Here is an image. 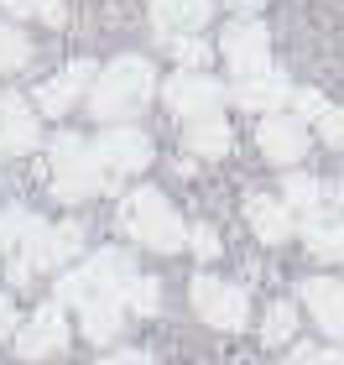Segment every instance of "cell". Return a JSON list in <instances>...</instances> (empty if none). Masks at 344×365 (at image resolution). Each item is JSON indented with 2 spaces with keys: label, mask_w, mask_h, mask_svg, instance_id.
<instances>
[{
  "label": "cell",
  "mask_w": 344,
  "mask_h": 365,
  "mask_svg": "<svg viewBox=\"0 0 344 365\" xmlns=\"http://www.w3.org/2000/svg\"><path fill=\"white\" fill-rule=\"evenodd\" d=\"M84 251V225L78 220H63V225H31L26 240L16 245V256H6V277L16 287H37V277L68 267V261Z\"/></svg>",
  "instance_id": "obj_1"
},
{
  "label": "cell",
  "mask_w": 344,
  "mask_h": 365,
  "mask_svg": "<svg viewBox=\"0 0 344 365\" xmlns=\"http://www.w3.org/2000/svg\"><path fill=\"white\" fill-rule=\"evenodd\" d=\"M152 89H157V73H152L146 58H115L110 68H100V78H94V89H89V115L120 125L130 115H141Z\"/></svg>",
  "instance_id": "obj_2"
},
{
  "label": "cell",
  "mask_w": 344,
  "mask_h": 365,
  "mask_svg": "<svg viewBox=\"0 0 344 365\" xmlns=\"http://www.w3.org/2000/svg\"><path fill=\"white\" fill-rule=\"evenodd\" d=\"M141 272L130 267L125 251H94L84 267L58 277V303L68 308H94V303H125V287Z\"/></svg>",
  "instance_id": "obj_3"
},
{
  "label": "cell",
  "mask_w": 344,
  "mask_h": 365,
  "mask_svg": "<svg viewBox=\"0 0 344 365\" xmlns=\"http://www.w3.org/2000/svg\"><path fill=\"white\" fill-rule=\"evenodd\" d=\"M47 162H53V198H63V204H89V198L115 188L110 173L100 168V157H94V141L73 136V130L53 136Z\"/></svg>",
  "instance_id": "obj_4"
},
{
  "label": "cell",
  "mask_w": 344,
  "mask_h": 365,
  "mask_svg": "<svg viewBox=\"0 0 344 365\" xmlns=\"http://www.w3.org/2000/svg\"><path fill=\"white\" fill-rule=\"evenodd\" d=\"M120 230L136 245L162 251V256H172V251H183V245H188V225L177 220V209L157 188H136V193L120 198Z\"/></svg>",
  "instance_id": "obj_5"
},
{
  "label": "cell",
  "mask_w": 344,
  "mask_h": 365,
  "mask_svg": "<svg viewBox=\"0 0 344 365\" xmlns=\"http://www.w3.org/2000/svg\"><path fill=\"white\" fill-rule=\"evenodd\" d=\"M193 313L209 324V329H245V319H251V297H245V287H235V282L224 277H193Z\"/></svg>",
  "instance_id": "obj_6"
},
{
  "label": "cell",
  "mask_w": 344,
  "mask_h": 365,
  "mask_svg": "<svg viewBox=\"0 0 344 365\" xmlns=\"http://www.w3.org/2000/svg\"><path fill=\"white\" fill-rule=\"evenodd\" d=\"M16 355L21 360H47V355H63L68 350V303H42L31 319H21V329H16Z\"/></svg>",
  "instance_id": "obj_7"
},
{
  "label": "cell",
  "mask_w": 344,
  "mask_h": 365,
  "mask_svg": "<svg viewBox=\"0 0 344 365\" xmlns=\"http://www.w3.org/2000/svg\"><path fill=\"white\" fill-rule=\"evenodd\" d=\"M162 99L172 105V115L204 120V115H219V105H224V89H219V78H209L204 68H183V73H172V78H167Z\"/></svg>",
  "instance_id": "obj_8"
},
{
  "label": "cell",
  "mask_w": 344,
  "mask_h": 365,
  "mask_svg": "<svg viewBox=\"0 0 344 365\" xmlns=\"http://www.w3.org/2000/svg\"><path fill=\"white\" fill-rule=\"evenodd\" d=\"M94 157H100V168L110 173V182H120L130 173H141L146 162H152V141L141 136V130L130 125H110L100 141H94Z\"/></svg>",
  "instance_id": "obj_9"
},
{
  "label": "cell",
  "mask_w": 344,
  "mask_h": 365,
  "mask_svg": "<svg viewBox=\"0 0 344 365\" xmlns=\"http://www.w3.org/2000/svg\"><path fill=\"white\" fill-rule=\"evenodd\" d=\"M224 63L235 68V78H251V73H266L271 68V42H266V26L261 21H235L224 26V42H219Z\"/></svg>",
  "instance_id": "obj_10"
},
{
  "label": "cell",
  "mask_w": 344,
  "mask_h": 365,
  "mask_svg": "<svg viewBox=\"0 0 344 365\" xmlns=\"http://www.w3.org/2000/svg\"><path fill=\"white\" fill-rule=\"evenodd\" d=\"M94 78H100V68H94V63H68V68H63L58 78H47V84L31 94V99H37L42 115H68L78 99H89Z\"/></svg>",
  "instance_id": "obj_11"
},
{
  "label": "cell",
  "mask_w": 344,
  "mask_h": 365,
  "mask_svg": "<svg viewBox=\"0 0 344 365\" xmlns=\"http://www.w3.org/2000/svg\"><path fill=\"white\" fill-rule=\"evenodd\" d=\"M42 141V125H37V110L26 105L21 94H0V152L6 157H21Z\"/></svg>",
  "instance_id": "obj_12"
},
{
  "label": "cell",
  "mask_w": 344,
  "mask_h": 365,
  "mask_svg": "<svg viewBox=\"0 0 344 365\" xmlns=\"http://www.w3.org/2000/svg\"><path fill=\"white\" fill-rule=\"evenodd\" d=\"M261 152H266V162H276V168H287V162H298L308 152V125L298 120V115H266L256 130Z\"/></svg>",
  "instance_id": "obj_13"
},
{
  "label": "cell",
  "mask_w": 344,
  "mask_h": 365,
  "mask_svg": "<svg viewBox=\"0 0 344 365\" xmlns=\"http://www.w3.org/2000/svg\"><path fill=\"white\" fill-rule=\"evenodd\" d=\"M214 16L209 0H152V26L157 37H193V31H204V21Z\"/></svg>",
  "instance_id": "obj_14"
},
{
  "label": "cell",
  "mask_w": 344,
  "mask_h": 365,
  "mask_svg": "<svg viewBox=\"0 0 344 365\" xmlns=\"http://www.w3.org/2000/svg\"><path fill=\"white\" fill-rule=\"evenodd\" d=\"M303 303H308V313H313V324L323 329V334L344 339V282H334V277H308L303 282Z\"/></svg>",
  "instance_id": "obj_15"
},
{
  "label": "cell",
  "mask_w": 344,
  "mask_h": 365,
  "mask_svg": "<svg viewBox=\"0 0 344 365\" xmlns=\"http://www.w3.org/2000/svg\"><path fill=\"white\" fill-rule=\"evenodd\" d=\"M245 225L256 230V240H266V245H282V240L292 235V209H287V198L251 193V198H245Z\"/></svg>",
  "instance_id": "obj_16"
},
{
  "label": "cell",
  "mask_w": 344,
  "mask_h": 365,
  "mask_svg": "<svg viewBox=\"0 0 344 365\" xmlns=\"http://www.w3.org/2000/svg\"><path fill=\"white\" fill-rule=\"evenodd\" d=\"M287 78L276 73V68H266V73H251V78H240L235 84V105H245V110H261V115H276V105H287Z\"/></svg>",
  "instance_id": "obj_17"
},
{
  "label": "cell",
  "mask_w": 344,
  "mask_h": 365,
  "mask_svg": "<svg viewBox=\"0 0 344 365\" xmlns=\"http://www.w3.org/2000/svg\"><path fill=\"white\" fill-rule=\"evenodd\" d=\"M229 125L219 120V115H204V120H188V130H183V146L193 157H224L229 152Z\"/></svg>",
  "instance_id": "obj_18"
},
{
  "label": "cell",
  "mask_w": 344,
  "mask_h": 365,
  "mask_svg": "<svg viewBox=\"0 0 344 365\" xmlns=\"http://www.w3.org/2000/svg\"><path fill=\"white\" fill-rule=\"evenodd\" d=\"M125 303H94V308H78V319H84V339L94 344H115L125 329Z\"/></svg>",
  "instance_id": "obj_19"
},
{
  "label": "cell",
  "mask_w": 344,
  "mask_h": 365,
  "mask_svg": "<svg viewBox=\"0 0 344 365\" xmlns=\"http://www.w3.org/2000/svg\"><path fill=\"white\" fill-rule=\"evenodd\" d=\"M303 235H308V251L323 256V261H344V220H313V225H303Z\"/></svg>",
  "instance_id": "obj_20"
},
{
  "label": "cell",
  "mask_w": 344,
  "mask_h": 365,
  "mask_svg": "<svg viewBox=\"0 0 344 365\" xmlns=\"http://www.w3.org/2000/svg\"><path fill=\"white\" fill-rule=\"evenodd\" d=\"M31 225H37V214H31V209H0V256H16V245H21L26 240V230Z\"/></svg>",
  "instance_id": "obj_21"
},
{
  "label": "cell",
  "mask_w": 344,
  "mask_h": 365,
  "mask_svg": "<svg viewBox=\"0 0 344 365\" xmlns=\"http://www.w3.org/2000/svg\"><path fill=\"white\" fill-rule=\"evenodd\" d=\"M292 334H298V308L292 303H271L266 319H261V339L266 344H287Z\"/></svg>",
  "instance_id": "obj_22"
},
{
  "label": "cell",
  "mask_w": 344,
  "mask_h": 365,
  "mask_svg": "<svg viewBox=\"0 0 344 365\" xmlns=\"http://www.w3.org/2000/svg\"><path fill=\"white\" fill-rule=\"evenodd\" d=\"M31 63V42L21 26H0V73H16Z\"/></svg>",
  "instance_id": "obj_23"
},
{
  "label": "cell",
  "mask_w": 344,
  "mask_h": 365,
  "mask_svg": "<svg viewBox=\"0 0 344 365\" xmlns=\"http://www.w3.org/2000/svg\"><path fill=\"white\" fill-rule=\"evenodd\" d=\"M11 16H37L47 26H63V11H68V0H6Z\"/></svg>",
  "instance_id": "obj_24"
},
{
  "label": "cell",
  "mask_w": 344,
  "mask_h": 365,
  "mask_svg": "<svg viewBox=\"0 0 344 365\" xmlns=\"http://www.w3.org/2000/svg\"><path fill=\"white\" fill-rule=\"evenodd\" d=\"M125 308L130 313H157L162 308V287H157V277H136L125 287Z\"/></svg>",
  "instance_id": "obj_25"
},
{
  "label": "cell",
  "mask_w": 344,
  "mask_h": 365,
  "mask_svg": "<svg viewBox=\"0 0 344 365\" xmlns=\"http://www.w3.org/2000/svg\"><path fill=\"white\" fill-rule=\"evenodd\" d=\"M167 47H172V58L183 63V68H204L209 63V42H199V37H167Z\"/></svg>",
  "instance_id": "obj_26"
},
{
  "label": "cell",
  "mask_w": 344,
  "mask_h": 365,
  "mask_svg": "<svg viewBox=\"0 0 344 365\" xmlns=\"http://www.w3.org/2000/svg\"><path fill=\"white\" fill-rule=\"evenodd\" d=\"M188 245H193V256H199V261H214V256H219L214 225H193V230H188Z\"/></svg>",
  "instance_id": "obj_27"
},
{
  "label": "cell",
  "mask_w": 344,
  "mask_h": 365,
  "mask_svg": "<svg viewBox=\"0 0 344 365\" xmlns=\"http://www.w3.org/2000/svg\"><path fill=\"white\" fill-rule=\"evenodd\" d=\"M287 365H344V355L339 350H318V344H298Z\"/></svg>",
  "instance_id": "obj_28"
},
{
  "label": "cell",
  "mask_w": 344,
  "mask_h": 365,
  "mask_svg": "<svg viewBox=\"0 0 344 365\" xmlns=\"http://www.w3.org/2000/svg\"><path fill=\"white\" fill-rule=\"evenodd\" d=\"M292 105H298V115H308V120H323V115H329V105H323L318 89H298V94H292Z\"/></svg>",
  "instance_id": "obj_29"
},
{
  "label": "cell",
  "mask_w": 344,
  "mask_h": 365,
  "mask_svg": "<svg viewBox=\"0 0 344 365\" xmlns=\"http://www.w3.org/2000/svg\"><path fill=\"white\" fill-rule=\"evenodd\" d=\"M318 136L329 141V146H339V152H344V105H339V110H329V115L318 120Z\"/></svg>",
  "instance_id": "obj_30"
},
{
  "label": "cell",
  "mask_w": 344,
  "mask_h": 365,
  "mask_svg": "<svg viewBox=\"0 0 344 365\" xmlns=\"http://www.w3.org/2000/svg\"><path fill=\"white\" fill-rule=\"evenodd\" d=\"M16 329H21V319H16V303H11V297H0V339H16Z\"/></svg>",
  "instance_id": "obj_31"
},
{
  "label": "cell",
  "mask_w": 344,
  "mask_h": 365,
  "mask_svg": "<svg viewBox=\"0 0 344 365\" xmlns=\"http://www.w3.org/2000/svg\"><path fill=\"white\" fill-rule=\"evenodd\" d=\"M100 365H152V355H146V350H115V355H105Z\"/></svg>",
  "instance_id": "obj_32"
},
{
  "label": "cell",
  "mask_w": 344,
  "mask_h": 365,
  "mask_svg": "<svg viewBox=\"0 0 344 365\" xmlns=\"http://www.w3.org/2000/svg\"><path fill=\"white\" fill-rule=\"evenodd\" d=\"M229 6H235V11H256L261 0H229Z\"/></svg>",
  "instance_id": "obj_33"
}]
</instances>
